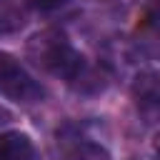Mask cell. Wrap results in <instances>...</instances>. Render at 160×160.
Listing matches in <instances>:
<instances>
[{
    "mask_svg": "<svg viewBox=\"0 0 160 160\" xmlns=\"http://www.w3.org/2000/svg\"><path fill=\"white\" fill-rule=\"evenodd\" d=\"M10 120H12V115H10V112H8L5 108H0V128H5V125H8Z\"/></svg>",
    "mask_w": 160,
    "mask_h": 160,
    "instance_id": "7",
    "label": "cell"
},
{
    "mask_svg": "<svg viewBox=\"0 0 160 160\" xmlns=\"http://www.w3.org/2000/svg\"><path fill=\"white\" fill-rule=\"evenodd\" d=\"M0 160H35V148L25 132L0 135Z\"/></svg>",
    "mask_w": 160,
    "mask_h": 160,
    "instance_id": "3",
    "label": "cell"
},
{
    "mask_svg": "<svg viewBox=\"0 0 160 160\" xmlns=\"http://www.w3.org/2000/svg\"><path fill=\"white\" fill-rule=\"evenodd\" d=\"M0 92L15 102H38L42 98V88L8 52H0Z\"/></svg>",
    "mask_w": 160,
    "mask_h": 160,
    "instance_id": "2",
    "label": "cell"
},
{
    "mask_svg": "<svg viewBox=\"0 0 160 160\" xmlns=\"http://www.w3.org/2000/svg\"><path fill=\"white\" fill-rule=\"evenodd\" d=\"M152 155L160 160V130H158V135H155V140H152Z\"/></svg>",
    "mask_w": 160,
    "mask_h": 160,
    "instance_id": "8",
    "label": "cell"
},
{
    "mask_svg": "<svg viewBox=\"0 0 160 160\" xmlns=\"http://www.w3.org/2000/svg\"><path fill=\"white\" fill-rule=\"evenodd\" d=\"M65 160H110V155L105 148H100L95 142H78L65 155Z\"/></svg>",
    "mask_w": 160,
    "mask_h": 160,
    "instance_id": "5",
    "label": "cell"
},
{
    "mask_svg": "<svg viewBox=\"0 0 160 160\" xmlns=\"http://www.w3.org/2000/svg\"><path fill=\"white\" fill-rule=\"evenodd\" d=\"M28 58L45 72L60 75L68 82H72L85 65L82 55H78L72 50L70 40L60 30H42L38 35H32L28 40Z\"/></svg>",
    "mask_w": 160,
    "mask_h": 160,
    "instance_id": "1",
    "label": "cell"
},
{
    "mask_svg": "<svg viewBox=\"0 0 160 160\" xmlns=\"http://www.w3.org/2000/svg\"><path fill=\"white\" fill-rule=\"evenodd\" d=\"M32 8H38V10H55V8H60V5H65L68 0H28Z\"/></svg>",
    "mask_w": 160,
    "mask_h": 160,
    "instance_id": "6",
    "label": "cell"
},
{
    "mask_svg": "<svg viewBox=\"0 0 160 160\" xmlns=\"http://www.w3.org/2000/svg\"><path fill=\"white\" fill-rule=\"evenodd\" d=\"M135 98L140 105H160V78L140 75L135 82Z\"/></svg>",
    "mask_w": 160,
    "mask_h": 160,
    "instance_id": "4",
    "label": "cell"
}]
</instances>
